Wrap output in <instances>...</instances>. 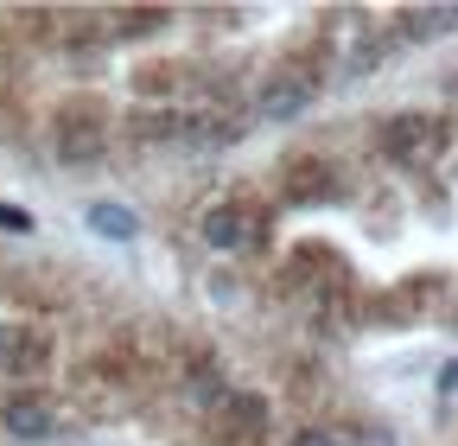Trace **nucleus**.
Masks as SVG:
<instances>
[{"label":"nucleus","mask_w":458,"mask_h":446,"mask_svg":"<svg viewBox=\"0 0 458 446\" xmlns=\"http://www.w3.org/2000/svg\"><path fill=\"white\" fill-rule=\"evenodd\" d=\"M51 147H57V159H71V166L96 159V153L108 147V108L89 102V96H71V102L51 116Z\"/></svg>","instance_id":"nucleus-1"},{"label":"nucleus","mask_w":458,"mask_h":446,"mask_svg":"<svg viewBox=\"0 0 458 446\" xmlns=\"http://www.w3.org/2000/svg\"><path fill=\"white\" fill-rule=\"evenodd\" d=\"M312 102H318V64H312V58H286V64L261 83V96H255L261 122H293V116H306Z\"/></svg>","instance_id":"nucleus-2"},{"label":"nucleus","mask_w":458,"mask_h":446,"mask_svg":"<svg viewBox=\"0 0 458 446\" xmlns=\"http://www.w3.org/2000/svg\"><path fill=\"white\" fill-rule=\"evenodd\" d=\"M216 415H223V427H229V433H242V440H261V433H267V421H274L267 396H255V389H229V396L216 402Z\"/></svg>","instance_id":"nucleus-3"},{"label":"nucleus","mask_w":458,"mask_h":446,"mask_svg":"<svg viewBox=\"0 0 458 446\" xmlns=\"http://www.w3.org/2000/svg\"><path fill=\"white\" fill-rule=\"evenodd\" d=\"M204 243L223 249V255L249 249V243H255V217H249L242 204H216V210H204Z\"/></svg>","instance_id":"nucleus-4"},{"label":"nucleus","mask_w":458,"mask_h":446,"mask_svg":"<svg viewBox=\"0 0 458 446\" xmlns=\"http://www.w3.org/2000/svg\"><path fill=\"white\" fill-rule=\"evenodd\" d=\"M0 427H7L13 440H51L57 433V415L38 396H7V402H0Z\"/></svg>","instance_id":"nucleus-5"},{"label":"nucleus","mask_w":458,"mask_h":446,"mask_svg":"<svg viewBox=\"0 0 458 446\" xmlns=\"http://www.w3.org/2000/svg\"><path fill=\"white\" fill-rule=\"evenodd\" d=\"M331 166L325 159H293L286 166V198H331Z\"/></svg>","instance_id":"nucleus-6"},{"label":"nucleus","mask_w":458,"mask_h":446,"mask_svg":"<svg viewBox=\"0 0 458 446\" xmlns=\"http://www.w3.org/2000/svg\"><path fill=\"white\" fill-rule=\"evenodd\" d=\"M185 396H191V402H210V408L229 396V389H223V370H216V357H204V351H198V357L185 364Z\"/></svg>","instance_id":"nucleus-7"},{"label":"nucleus","mask_w":458,"mask_h":446,"mask_svg":"<svg viewBox=\"0 0 458 446\" xmlns=\"http://www.w3.org/2000/svg\"><path fill=\"white\" fill-rule=\"evenodd\" d=\"M427 134H433V116H394V122L382 128L388 153H420V147H427Z\"/></svg>","instance_id":"nucleus-8"},{"label":"nucleus","mask_w":458,"mask_h":446,"mask_svg":"<svg viewBox=\"0 0 458 446\" xmlns=\"http://www.w3.org/2000/svg\"><path fill=\"white\" fill-rule=\"evenodd\" d=\"M128 134H140V141H165V134H185V116H172V108H134L128 116Z\"/></svg>","instance_id":"nucleus-9"},{"label":"nucleus","mask_w":458,"mask_h":446,"mask_svg":"<svg viewBox=\"0 0 458 446\" xmlns=\"http://www.w3.org/2000/svg\"><path fill=\"white\" fill-rule=\"evenodd\" d=\"M89 223H96L102 236H114V243H134L140 236V217L128 204H89Z\"/></svg>","instance_id":"nucleus-10"},{"label":"nucleus","mask_w":458,"mask_h":446,"mask_svg":"<svg viewBox=\"0 0 458 446\" xmlns=\"http://www.w3.org/2000/svg\"><path fill=\"white\" fill-rule=\"evenodd\" d=\"M458 26V7H433V13H408L401 20V32H414V39H427V32H452Z\"/></svg>","instance_id":"nucleus-11"},{"label":"nucleus","mask_w":458,"mask_h":446,"mask_svg":"<svg viewBox=\"0 0 458 446\" xmlns=\"http://www.w3.org/2000/svg\"><path fill=\"white\" fill-rule=\"evenodd\" d=\"M114 26H122V32H159L165 13H153V7H140V13H114Z\"/></svg>","instance_id":"nucleus-12"},{"label":"nucleus","mask_w":458,"mask_h":446,"mask_svg":"<svg viewBox=\"0 0 458 446\" xmlns=\"http://www.w3.org/2000/svg\"><path fill=\"white\" fill-rule=\"evenodd\" d=\"M293 446H344V440H337V433H325V427H300V433H293Z\"/></svg>","instance_id":"nucleus-13"},{"label":"nucleus","mask_w":458,"mask_h":446,"mask_svg":"<svg viewBox=\"0 0 458 446\" xmlns=\"http://www.w3.org/2000/svg\"><path fill=\"white\" fill-rule=\"evenodd\" d=\"M0 230H20V236H26V230H32V217L13 210V204H0Z\"/></svg>","instance_id":"nucleus-14"},{"label":"nucleus","mask_w":458,"mask_h":446,"mask_svg":"<svg viewBox=\"0 0 458 446\" xmlns=\"http://www.w3.org/2000/svg\"><path fill=\"white\" fill-rule=\"evenodd\" d=\"M7 345H13V331H7V325H0V357H7Z\"/></svg>","instance_id":"nucleus-15"}]
</instances>
